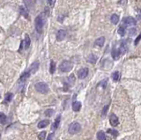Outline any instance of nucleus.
Returning a JSON list of instances; mask_svg holds the SVG:
<instances>
[{"instance_id":"nucleus-1","label":"nucleus","mask_w":141,"mask_h":140,"mask_svg":"<svg viewBox=\"0 0 141 140\" xmlns=\"http://www.w3.org/2000/svg\"><path fill=\"white\" fill-rule=\"evenodd\" d=\"M35 89H36L37 92H39L40 93H43V94H46L49 92V87L46 83H43V82H39V83H36L35 85Z\"/></svg>"},{"instance_id":"nucleus-2","label":"nucleus","mask_w":141,"mask_h":140,"mask_svg":"<svg viewBox=\"0 0 141 140\" xmlns=\"http://www.w3.org/2000/svg\"><path fill=\"white\" fill-rule=\"evenodd\" d=\"M73 67V63L70 61H63L60 65H59V70L62 72H69L71 71Z\"/></svg>"},{"instance_id":"nucleus-3","label":"nucleus","mask_w":141,"mask_h":140,"mask_svg":"<svg viewBox=\"0 0 141 140\" xmlns=\"http://www.w3.org/2000/svg\"><path fill=\"white\" fill-rule=\"evenodd\" d=\"M81 130V125L79 124L77 122H74V123H71L70 125H69L68 128V132L70 134H77Z\"/></svg>"},{"instance_id":"nucleus-4","label":"nucleus","mask_w":141,"mask_h":140,"mask_svg":"<svg viewBox=\"0 0 141 140\" xmlns=\"http://www.w3.org/2000/svg\"><path fill=\"white\" fill-rule=\"evenodd\" d=\"M35 29L37 33L41 34L43 31V19L41 15H39L35 19Z\"/></svg>"},{"instance_id":"nucleus-5","label":"nucleus","mask_w":141,"mask_h":140,"mask_svg":"<svg viewBox=\"0 0 141 140\" xmlns=\"http://www.w3.org/2000/svg\"><path fill=\"white\" fill-rule=\"evenodd\" d=\"M118 51L120 55H124V54H126V52L128 51V44H127L126 40H124V41L121 42L120 47H119V49H118Z\"/></svg>"},{"instance_id":"nucleus-6","label":"nucleus","mask_w":141,"mask_h":140,"mask_svg":"<svg viewBox=\"0 0 141 140\" xmlns=\"http://www.w3.org/2000/svg\"><path fill=\"white\" fill-rule=\"evenodd\" d=\"M123 23L124 26H135L136 25V19L132 17H126L123 19Z\"/></svg>"},{"instance_id":"nucleus-7","label":"nucleus","mask_w":141,"mask_h":140,"mask_svg":"<svg viewBox=\"0 0 141 140\" xmlns=\"http://www.w3.org/2000/svg\"><path fill=\"white\" fill-rule=\"evenodd\" d=\"M88 75V69L87 68H81L78 71V77L79 79H84Z\"/></svg>"},{"instance_id":"nucleus-8","label":"nucleus","mask_w":141,"mask_h":140,"mask_svg":"<svg viewBox=\"0 0 141 140\" xmlns=\"http://www.w3.org/2000/svg\"><path fill=\"white\" fill-rule=\"evenodd\" d=\"M110 123L111 126L115 127V126H117L119 124V120H118V117L116 116L115 114H112L110 117Z\"/></svg>"},{"instance_id":"nucleus-9","label":"nucleus","mask_w":141,"mask_h":140,"mask_svg":"<svg viewBox=\"0 0 141 140\" xmlns=\"http://www.w3.org/2000/svg\"><path fill=\"white\" fill-rule=\"evenodd\" d=\"M30 43H31V40L29 36L27 35H25V40L23 41V42H21V47L24 46V49H27L29 48V46H30Z\"/></svg>"},{"instance_id":"nucleus-10","label":"nucleus","mask_w":141,"mask_h":140,"mask_svg":"<svg viewBox=\"0 0 141 140\" xmlns=\"http://www.w3.org/2000/svg\"><path fill=\"white\" fill-rule=\"evenodd\" d=\"M39 62H35L34 63H32L30 68H29V72H30L31 74L33 73H35L37 71H38V68H39Z\"/></svg>"},{"instance_id":"nucleus-11","label":"nucleus","mask_w":141,"mask_h":140,"mask_svg":"<svg viewBox=\"0 0 141 140\" xmlns=\"http://www.w3.org/2000/svg\"><path fill=\"white\" fill-rule=\"evenodd\" d=\"M75 81H76V79H75V76L73 74H71V75H70L66 79V84L69 87H72L75 84Z\"/></svg>"},{"instance_id":"nucleus-12","label":"nucleus","mask_w":141,"mask_h":140,"mask_svg":"<svg viewBox=\"0 0 141 140\" xmlns=\"http://www.w3.org/2000/svg\"><path fill=\"white\" fill-rule=\"evenodd\" d=\"M65 35H66V33H65L64 30H59L58 32H57V40L58 41H63V39H64Z\"/></svg>"},{"instance_id":"nucleus-13","label":"nucleus","mask_w":141,"mask_h":140,"mask_svg":"<svg viewBox=\"0 0 141 140\" xmlns=\"http://www.w3.org/2000/svg\"><path fill=\"white\" fill-rule=\"evenodd\" d=\"M87 62H88L89 63H91V64H95L97 62V57L94 54H91V55L88 56V57H87Z\"/></svg>"},{"instance_id":"nucleus-14","label":"nucleus","mask_w":141,"mask_h":140,"mask_svg":"<svg viewBox=\"0 0 141 140\" xmlns=\"http://www.w3.org/2000/svg\"><path fill=\"white\" fill-rule=\"evenodd\" d=\"M104 43H105V37H100V38H98V39L95 41V42H94V44L95 46H98V47H103V45H104Z\"/></svg>"},{"instance_id":"nucleus-15","label":"nucleus","mask_w":141,"mask_h":140,"mask_svg":"<svg viewBox=\"0 0 141 140\" xmlns=\"http://www.w3.org/2000/svg\"><path fill=\"white\" fill-rule=\"evenodd\" d=\"M80 109H81V103L79 102V101H74L72 104V109H73V111H75V112H78L80 110Z\"/></svg>"},{"instance_id":"nucleus-16","label":"nucleus","mask_w":141,"mask_h":140,"mask_svg":"<svg viewBox=\"0 0 141 140\" xmlns=\"http://www.w3.org/2000/svg\"><path fill=\"white\" fill-rule=\"evenodd\" d=\"M49 124V120H42L38 123V128L39 129H43V128L47 127Z\"/></svg>"},{"instance_id":"nucleus-17","label":"nucleus","mask_w":141,"mask_h":140,"mask_svg":"<svg viewBox=\"0 0 141 140\" xmlns=\"http://www.w3.org/2000/svg\"><path fill=\"white\" fill-rule=\"evenodd\" d=\"M24 4L26 5V7L27 8V10H31L34 7V2L33 0H23Z\"/></svg>"},{"instance_id":"nucleus-18","label":"nucleus","mask_w":141,"mask_h":140,"mask_svg":"<svg viewBox=\"0 0 141 140\" xmlns=\"http://www.w3.org/2000/svg\"><path fill=\"white\" fill-rule=\"evenodd\" d=\"M111 54H112V57L114 60H117L119 58V57H120V54H119V51L117 49H113Z\"/></svg>"},{"instance_id":"nucleus-19","label":"nucleus","mask_w":141,"mask_h":140,"mask_svg":"<svg viewBox=\"0 0 141 140\" xmlns=\"http://www.w3.org/2000/svg\"><path fill=\"white\" fill-rule=\"evenodd\" d=\"M30 75H31V73L29 72V71H27V72H24L22 75H21V77H20V79H19V82H24V81H26L27 79H28L29 77H30Z\"/></svg>"},{"instance_id":"nucleus-20","label":"nucleus","mask_w":141,"mask_h":140,"mask_svg":"<svg viewBox=\"0 0 141 140\" xmlns=\"http://www.w3.org/2000/svg\"><path fill=\"white\" fill-rule=\"evenodd\" d=\"M97 139L98 140H106V134L104 133V131H100L97 133Z\"/></svg>"},{"instance_id":"nucleus-21","label":"nucleus","mask_w":141,"mask_h":140,"mask_svg":"<svg viewBox=\"0 0 141 140\" xmlns=\"http://www.w3.org/2000/svg\"><path fill=\"white\" fill-rule=\"evenodd\" d=\"M110 20L114 25H116L118 22H119V17L118 15L116 14H112L111 15V18H110Z\"/></svg>"},{"instance_id":"nucleus-22","label":"nucleus","mask_w":141,"mask_h":140,"mask_svg":"<svg viewBox=\"0 0 141 140\" xmlns=\"http://www.w3.org/2000/svg\"><path fill=\"white\" fill-rule=\"evenodd\" d=\"M7 122V117L4 113H0V124H5Z\"/></svg>"},{"instance_id":"nucleus-23","label":"nucleus","mask_w":141,"mask_h":140,"mask_svg":"<svg viewBox=\"0 0 141 140\" xmlns=\"http://www.w3.org/2000/svg\"><path fill=\"white\" fill-rule=\"evenodd\" d=\"M60 121H61V115H59L55 119V122H54V124H53V128H54V130H56L57 128H58L59 126V123H60Z\"/></svg>"},{"instance_id":"nucleus-24","label":"nucleus","mask_w":141,"mask_h":140,"mask_svg":"<svg viewBox=\"0 0 141 140\" xmlns=\"http://www.w3.org/2000/svg\"><path fill=\"white\" fill-rule=\"evenodd\" d=\"M112 79L114 81H118L119 79H120V72L119 71H115L114 73L112 74Z\"/></svg>"},{"instance_id":"nucleus-25","label":"nucleus","mask_w":141,"mask_h":140,"mask_svg":"<svg viewBox=\"0 0 141 140\" xmlns=\"http://www.w3.org/2000/svg\"><path fill=\"white\" fill-rule=\"evenodd\" d=\"M55 71H56V63H55V62L53 61V60H51L50 67H49V72H50L51 74H53L55 72Z\"/></svg>"},{"instance_id":"nucleus-26","label":"nucleus","mask_w":141,"mask_h":140,"mask_svg":"<svg viewBox=\"0 0 141 140\" xmlns=\"http://www.w3.org/2000/svg\"><path fill=\"white\" fill-rule=\"evenodd\" d=\"M118 34L121 35V36H124V35H125V27L121 26V27L118 28Z\"/></svg>"},{"instance_id":"nucleus-27","label":"nucleus","mask_w":141,"mask_h":140,"mask_svg":"<svg viewBox=\"0 0 141 140\" xmlns=\"http://www.w3.org/2000/svg\"><path fill=\"white\" fill-rule=\"evenodd\" d=\"M20 13H21V14H22L25 18L28 19V13H27V10H26L25 8L22 7V6L20 7Z\"/></svg>"},{"instance_id":"nucleus-28","label":"nucleus","mask_w":141,"mask_h":140,"mask_svg":"<svg viewBox=\"0 0 141 140\" xmlns=\"http://www.w3.org/2000/svg\"><path fill=\"white\" fill-rule=\"evenodd\" d=\"M108 133L111 134L112 136H114V137H117L118 136V131H116V130H114V129H110L108 130Z\"/></svg>"},{"instance_id":"nucleus-29","label":"nucleus","mask_w":141,"mask_h":140,"mask_svg":"<svg viewBox=\"0 0 141 140\" xmlns=\"http://www.w3.org/2000/svg\"><path fill=\"white\" fill-rule=\"evenodd\" d=\"M13 93H8L6 95H5V101H6V102H10V101H12V99H13Z\"/></svg>"},{"instance_id":"nucleus-30","label":"nucleus","mask_w":141,"mask_h":140,"mask_svg":"<svg viewBox=\"0 0 141 140\" xmlns=\"http://www.w3.org/2000/svg\"><path fill=\"white\" fill-rule=\"evenodd\" d=\"M46 134H47L46 131H42V132L40 133L39 135H38V138H39V140H44L45 137H46Z\"/></svg>"},{"instance_id":"nucleus-31","label":"nucleus","mask_w":141,"mask_h":140,"mask_svg":"<svg viewBox=\"0 0 141 140\" xmlns=\"http://www.w3.org/2000/svg\"><path fill=\"white\" fill-rule=\"evenodd\" d=\"M53 113H54V110H53V109H47V110L45 111V115L48 117H50L53 115Z\"/></svg>"},{"instance_id":"nucleus-32","label":"nucleus","mask_w":141,"mask_h":140,"mask_svg":"<svg viewBox=\"0 0 141 140\" xmlns=\"http://www.w3.org/2000/svg\"><path fill=\"white\" fill-rule=\"evenodd\" d=\"M107 82H108V80H107V79H104V80L101 81L100 83H99L98 87H102V88H105V87H107Z\"/></svg>"},{"instance_id":"nucleus-33","label":"nucleus","mask_w":141,"mask_h":140,"mask_svg":"<svg viewBox=\"0 0 141 140\" xmlns=\"http://www.w3.org/2000/svg\"><path fill=\"white\" fill-rule=\"evenodd\" d=\"M108 109H109V105H106L104 107H103V109H102V115L103 117L106 115V114H107V112H108Z\"/></svg>"},{"instance_id":"nucleus-34","label":"nucleus","mask_w":141,"mask_h":140,"mask_svg":"<svg viewBox=\"0 0 141 140\" xmlns=\"http://www.w3.org/2000/svg\"><path fill=\"white\" fill-rule=\"evenodd\" d=\"M130 35H136V32H137V30L135 29V28H132V29H130Z\"/></svg>"},{"instance_id":"nucleus-35","label":"nucleus","mask_w":141,"mask_h":140,"mask_svg":"<svg viewBox=\"0 0 141 140\" xmlns=\"http://www.w3.org/2000/svg\"><path fill=\"white\" fill-rule=\"evenodd\" d=\"M140 38H141V35H138V38L136 39V41H135V45H138V43L139 42V41H140Z\"/></svg>"},{"instance_id":"nucleus-36","label":"nucleus","mask_w":141,"mask_h":140,"mask_svg":"<svg viewBox=\"0 0 141 140\" xmlns=\"http://www.w3.org/2000/svg\"><path fill=\"white\" fill-rule=\"evenodd\" d=\"M46 1H47V3L49 4V5H52L53 4H54V1H55V0H46Z\"/></svg>"},{"instance_id":"nucleus-37","label":"nucleus","mask_w":141,"mask_h":140,"mask_svg":"<svg viewBox=\"0 0 141 140\" xmlns=\"http://www.w3.org/2000/svg\"><path fill=\"white\" fill-rule=\"evenodd\" d=\"M52 139H53V134H49L47 140H52Z\"/></svg>"}]
</instances>
